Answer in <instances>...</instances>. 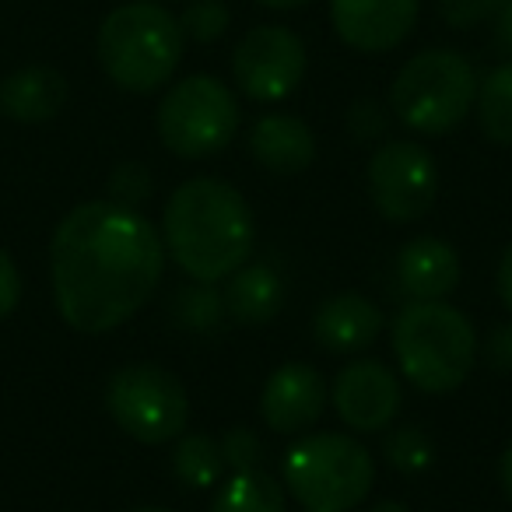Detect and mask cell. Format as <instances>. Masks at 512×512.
Returning <instances> with one entry per match:
<instances>
[{"label": "cell", "instance_id": "1", "mask_svg": "<svg viewBox=\"0 0 512 512\" xmlns=\"http://www.w3.org/2000/svg\"><path fill=\"white\" fill-rule=\"evenodd\" d=\"M165 271V242L137 207L116 200L78 204L50 242L57 313L81 334H106L127 323Z\"/></svg>", "mask_w": 512, "mask_h": 512}, {"label": "cell", "instance_id": "2", "mask_svg": "<svg viewBox=\"0 0 512 512\" xmlns=\"http://www.w3.org/2000/svg\"><path fill=\"white\" fill-rule=\"evenodd\" d=\"M162 242L179 271L204 285H218L249 264L256 221L232 183L197 176L172 190L162 214Z\"/></svg>", "mask_w": 512, "mask_h": 512}, {"label": "cell", "instance_id": "3", "mask_svg": "<svg viewBox=\"0 0 512 512\" xmlns=\"http://www.w3.org/2000/svg\"><path fill=\"white\" fill-rule=\"evenodd\" d=\"M183 29L172 11L155 0H130L123 8L109 11L99 25V64L116 88L134 95L158 92L172 81L183 60Z\"/></svg>", "mask_w": 512, "mask_h": 512}, {"label": "cell", "instance_id": "4", "mask_svg": "<svg viewBox=\"0 0 512 512\" xmlns=\"http://www.w3.org/2000/svg\"><path fill=\"white\" fill-rule=\"evenodd\" d=\"M400 376L421 393H453L477 362V330L449 302H411L393 320Z\"/></svg>", "mask_w": 512, "mask_h": 512}, {"label": "cell", "instance_id": "5", "mask_svg": "<svg viewBox=\"0 0 512 512\" xmlns=\"http://www.w3.org/2000/svg\"><path fill=\"white\" fill-rule=\"evenodd\" d=\"M281 474H285V491H292L302 509L348 512L369 498L376 460L351 435L313 432L292 442Z\"/></svg>", "mask_w": 512, "mask_h": 512}, {"label": "cell", "instance_id": "6", "mask_svg": "<svg viewBox=\"0 0 512 512\" xmlns=\"http://www.w3.org/2000/svg\"><path fill=\"white\" fill-rule=\"evenodd\" d=\"M477 99V74L456 50H421L397 71L390 106L404 127L425 137L456 130Z\"/></svg>", "mask_w": 512, "mask_h": 512}, {"label": "cell", "instance_id": "7", "mask_svg": "<svg viewBox=\"0 0 512 512\" xmlns=\"http://www.w3.org/2000/svg\"><path fill=\"white\" fill-rule=\"evenodd\" d=\"M239 130V102L225 81L190 74L158 102V137L179 158H211L232 144Z\"/></svg>", "mask_w": 512, "mask_h": 512}, {"label": "cell", "instance_id": "8", "mask_svg": "<svg viewBox=\"0 0 512 512\" xmlns=\"http://www.w3.org/2000/svg\"><path fill=\"white\" fill-rule=\"evenodd\" d=\"M106 407L116 425L144 446L179 439L190 418V397L179 376L148 362L113 372L106 386Z\"/></svg>", "mask_w": 512, "mask_h": 512}, {"label": "cell", "instance_id": "9", "mask_svg": "<svg viewBox=\"0 0 512 512\" xmlns=\"http://www.w3.org/2000/svg\"><path fill=\"white\" fill-rule=\"evenodd\" d=\"M369 197L386 221H418L439 193V165L418 141H390L369 158Z\"/></svg>", "mask_w": 512, "mask_h": 512}, {"label": "cell", "instance_id": "10", "mask_svg": "<svg viewBox=\"0 0 512 512\" xmlns=\"http://www.w3.org/2000/svg\"><path fill=\"white\" fill-rule=\"evenodd\" d=\"M306 46L285 25H256L232 53V78L246 99L281 102L306 78Z\"/></svg>", "mask_w": 512, "mask_h": 512}, {"label": "cell", "instance_id": "11", "mask_svg": "<svg viewBox=\"0 0 512 512\" xmlns=\"http://www.w3.org/2000/svg\"><path fill=\"white\" fill-rule=\"evenodd\" d=\"M334 407L351 432H383L400 411V379L379 358H362L337 372Z\"/></svg>", "mask_w": 512, "mask_h": 512}, {"label": "cell", "instance_id": "12", "mask_svg": "<svg viewBox=\"0 0 512 512\" xmlns=\"http://www.w3.org/2000/svg\"><path fill=\"white\" fill-rule=\"evenodd\" d=\"M421 0H330V22L344 46L358 53H390L418 25Z\"/></svg>", "mask_w": 512, "mask_h": 512}, {"label": "cell", "instance_id": "13", "mask_svg": "<svg viewBox=\"0 0 512 512\" xmlns=\"http://www.w3.org/2000/svg\"><path fill=\"white\" fill-rule=\"evenodd\" d=\"M323 407H327V386L320 372L306 362H285L281 369H274L260 393V418L278 435L313 428Z\"/></svg>", "mask_w": 512, "mask_h": 512}, {"label": "cell", "instance_id": "14", "mask_svg": "<svg viewBox=\"0 0 512 512\" xmlns=\"http://www.w3.org/2000/svg\"><path fill=\"white\" fill-rule=\"evenodd\" d=\"M383 330V313L362 292H337L316 309L313 334L330 355H358Z\"/></svg>", "mask_w": 512, "mask_h": 512}, {"label": "cell", "instance_id": "15", "mask_svg": "<svg viewBox=\"0 0 512 512\" xmlns=\"http://www.w3.org/2000/svg\"><path fill=\"white\" fill-rule=\"evenodd\" d=\"M397 274L414 302H439L460 285V253L435 235H418L400 249Z\"/></svg>", "mask_w": 512, "mask_h": 512}, {"label": "cell", "instance_id": "16", "mask_svg": "<svg viewBox=\"0 0 512 512\" xmlns=\"http://www.w3.org/2000/svg\"><path fill=\"white\" fill-rule=\"evenodd\" d=\"M249 151H253L256 165H264L274 176H295L316 162V137L299 116L271 113L253 123Z\"/></svg>", "mask_w": 512, "mask_h": 512}, {"label": "cell", "instance_id": "17", "mask_svg": "<svg viewBox=\"0 0 512 512\" xmlns=\"http://www.w3.org/2000/svg\"><path fill=\"white\" fill-rule=\"evenodd\" d=\"M67 102V78L53 67H22L0 81V109L18 123H50Z\"/></svg>", "mask_w": 512, "mask_h": 512}, {"label": "cell", "instance_id": "18", "mask_svg": "<svg viewBox=\"0 0 512 512\" xmlns=\"http://www.w3.org/2000/svg\"><path fill=\"white\" fill-rule=\"evenodd\" d=\"M221 295H225L228 320H235L239 327H264L285 306V281L267 264H242Z\"/></svg>", "mask_w": 512, "mask_h": 512}, {"label": "cell", "instance_id": "19", "mask_svg": "<svg viewBox=\"0 0 512 512\" xmlns=\"http://www.w3.org/2000/svg\"><path fill=\"white\" fill-rule=\"evenodd\" d=\"M211 512H288V491L267 470H242L214 495Z\"/></svg>", "mask_w": 512, "mask_h": 512}, {"label": "cell", "instance_id": "20", "mask_svg": "<svg viewBox=\"0 0 512 512\" xmlns=\"http://www.w3.org/2000/svg\"><path fill=\"white\" fill-rule=\"evenodd\" d=\"M477 123L484 137L512 148V64H502L477 85Z\"/></svg>", "mask_w": 512, "mask_h": 512}, {"label": "cell", "instance_id": "21", "mask_svg": "<svg viewBox=\"0 0 512 512\" xmlns=\"http://www.w3.org/2000/svg\"><path fill=\"white\" fill-rule=\"evenodd\" d=\"M225 470L221 460L218 439H211L207 432H190L179 435L176 449H172V474L186 484V488H211Z\"/></svg>", "mask_w": 512, "mask_h": 512}, {"label": "cell", "instance_id": "22", "mask_svg": "<svg viewBox=\"0 0 512 512\" xmlns=\"http://www.w3.org/2000/svg\"><path fill=\"white\" fill-rule=\"evenodd\" d=\"M172 320L183 330H193V334H214L228 320L225 295L214 285H204V281L179 288L176 299H172Z\"/></svg>", "mask_w": 512, "mask_h": 512}, {"label": "cell", "instance_id": "23", "mask_svg": "<svg viewBox=\"0 0 512 512\" xmlns=\"http://www.w3.org/2000/svg\"><path fill=\"white\" fill-rule=\"evenodd\" d=\"M383 453L390 460V467L400 470V474H421L435 460V446L421 425H400L397 432H390Z\"/></svg>", "mask_w": 512, "mask_h": 512}, {"label": "cell", "instance_id": "24", "mask_svg": "<svg viewBox=\"0 0 512 512\" xmlns=\"http://www.w3.org/2000/svg\"><path fill=\"white\" fill-rule=\"evenodd\" d=\"M232 25V11L225 0H190L186 11L179 15V29L193 43H214Z\"/></svg>", "mask_w": 512, "mask_h": 512}, {"label": "cell", "instance_id": "25", "mask_svg": "<svg viewBox=\"0 0 512 512\" xmlns=\"http://www.w3.org/2000/svg\"><path fill=\"white\" fill-rule=\"evenodd\" d=\"M218 446H221V460H225V467H232V474L260 470V463H264V442H260V435L246 425L228 428V432L218 439Z\"/></svg>", "mask_w": 512, "mask_h": 512}, {"label": "cell", "instance_id": "26", "mask_svg": "<svg viewBox=\"0 0 512 512\" xmlns=\"http://www.w3.org/2000/svg\"><path fill=\"white\" fill-rule=\"evenodd\" d=\"M151 197V172L141 162H123L109 176V200L123 207H141Z\"/></svg>", "mask_w": 512, "mask_h": 512}, {"label": "cell", "instance_id": "27", "mask_svg": "<svg viewBox=\"0 0 512 512\" xmlns=\"http://www.w3.org/2000/svg\"><path fill=\"white\" fill-rule=\"evenodd\" d=\"M502 8V0H439V15L449 29H477L491 22Z\"/></svg>", "mask_w": 512, "mask_h": 512}, {"label": "cell", "instance_id": "28", "mask_svg": "<svg viewBox=\"0 0 512 512\" xmlns=\"http://www.w3.org/2000/svg\"><path fill=\"white\" fill-rule=\"evenodd\" d=\"M386 127H390V116H386V109L379 106L376 99H358V102H351V109H348V130L358 137V141H376V137L386 134Z\"/></svg>", "mask_w": 512, "mask_h": 512}, {"label": "cell", "instance_id": "29", "mask_svg": "<svg viewBox=\"0 0 512 512\" xmlns=\"http://www.w3.org/2000/svg\"><path fill=\"white\" fill-rule=\"evenodd\" d=\"M18 299H22V274L8 249H0V320L15 313Z\"/></svg>", "mask_w": 512, "mask_h": 512}, {"label": "cell", "instance_id": "30", "mask_svg": "<svg viewBox=\"0 0 512 512\" xmlns=\"http://www.w3.org/2000/svg\"><path fill=\"white\" fill-rule=\"evenodd\" d=\"M488 362H491V369H498V372H512V320L491 330Z\"/></svg>", "mask_w": 512, "mask_h": 512}, {"label": "cell", "instance_id": "31", "mask_svg": "<svg viewBox=\"0 0 512 512\" xmlns=\"http://www.w3.org/2000/svg\"><path fill=\"white\" fill-rule=\"evenodd\" d=\"M498 299H502V306L512 313V242L505 246L502 260H498Z\"/></svg>", "mask_w": 512, "mask_h": 512}, {"label": "cell", "instance_id": "32", "mask_svg": "<svg viewBox=\"0 0 512 512\" xmlns=\"http://www.w3.org/2000/svg\"><path fill=\"white\" fill-rule=\"evenodd\" d=\"M495 39L505 53L512 57V0H502V8L495 15Z\"/></svg>", "mask_w": 512, "mask_h": 512}, {"label": "cell", "instance_id": "33", "mask_svg": "<svg viewBox=\"0 0 512 512\" xmlns=\"http://www.w3.org/2000/svg\"><path fill=\"white\" fill-rule=\"evenodd\" d=\"M498 481H502V491L505 498L512 502V446L502 453V460H498Z\"/></svg>", "mask_w": 512, "mask_h": 512}, {"label": "cell", "instance_id": "34", "mask_svg": "<svg viewBox=\"0 0 512 512\" xmlns=\"http://www.w3.org/2000/svg\"><path fill=\"white\" fill-rule=\"evenodd\" d=\"M253 4H264V8H271V11H292V8L309 4V0H253Z\"/></svg>", "mask_w": 512, "mask_h": 512}, {"label": "cell", "instance_id": "35", "mask_svg": "<svg viewBox=\"0 0 512 512\" xmlns=\"http://www.w3.org/2000/svg\"><path fill=\"white\" fill-rule=\"evenodd\" d=\"M369 512H411V509H407L404 502H393V498H386V502H376V505H372Z\"/></svg>", "mask_w": 512, "mask_h": 512}, {"label": "cell", "instance_id": "36", "mask_svg": "<svg viewBox=\"0 0 512 512\" xmlns=\"http://www.w3.org/2000/svg\"><path fill=\"white\" fill-rule=\"evenodd\" d=\"M137 512H169V509H137Z\"/></svg>", "mask_w": 512, "mask_h": 512}, {"label": "cell", "instance_id": "37", "mask_svg": "<svg viewBox=\"0 0 512 512\" xmlns=\"http://www.w3.org/2000/svg\"><path fill=\"white\" fill-rule=\"evenodd\" d=\"M306 512H323V509H306Z\"/></svg>", "mask_w": 512, "mask_h": 512}]
</instances>
